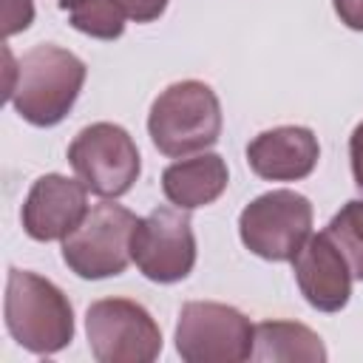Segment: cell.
Listing matches in <instances>:
<instances>
[{
    "mask_svg": "<svg viewBox=\"0 0 363 363\" xmlns=\"http://www.w3.org/2000/svg\"><path fill=\"white\" fill-rule=\"evenodd\" d=\"M85 74L88 68L77 54L54 43H40L20 57L17 82L9 102L26 122L51 128L74 108L85 85Z\"/></svg>",
    "mask_w": 363,
    "mask_h": 363,
    "instance_id": "obj_1",
    "label": "cell"
},
{
    "mask_svg": "<svg viewBox=\"0 0 363 363\" xmlns=\"http://www.w3.org/2000/svg\"><path fill=\"white\" fill-rule=\"evenodd\" d=\"M3 312L9 335L34 354H54L74 340V309L65 292L37 272L9 269Z\"/></svg>",
    "mask_w": 363,
    "mask_h": 363,
    "instance_id": "obj_2",
    "label": "cell"
},
{
    "mask_svg": "<svg viewBox=\"0 0 363 363\" xmlns=\"http://www.w3.org/2000/svg\"><path fill=\"white\" fill-rule=\"evenodd\" d=\"M147 133L164 156L207 150L221 136V102L216 91L199 79L167 85L150 105Z\"/></svg>",
    "mask_w": 363,
    "mask_h": 363,
    "instance_id": "obj_3",
    "label": "cell"
},
{
    "mask_svg": "<svg viewBox=\"0 0 363 363\" xmlns=\"http://www.w3.org/2000/svg\"><path fill=\"white\" fill-rule=\"evenodd\" d=\"M255 326L244 312L216 301H187L176 323V352L187 363H244L252 357Z\"/></svg>",
    "mask_w": 363,
    "mask_h": 363,
    "instance_id": "obj_4",
    "label": "cell"
},
{
    "mask_svg": "<svg viewBox=\"0 0 363 363\" xmlns=\"http://www.w3.org/2000/svg\"><path fill=\"white\" fill-rule=\"evenodd\" d=\"M139 218L113 201H99L88 210L82 224L62 238V261L85 281L122 275L130 258V235Z\"/></svg>",
    "mask_w": 363,
    "mask_h": 363,
    "instance_id": "obj_5",
    "label": "cell"
},
{
    "mask_svg": "<svg viewBox=\"0 0 363 363\" xmlns=\"http://www.w3.org/2000/svg\"><path fill=\"white\" fill-rule=\"evenodd\" d=\"M244 247L267 261H292L312 235V204L295 190H269L238 216Z\"/></svg>",
    "mask_w": 363,
    "mask_h": 363,
    "instance_id": "obj_6",
    "label": "cell"
},
{
    "mask_svg": "<svg viewBox=\"0 0 363 363\" xmlns=\"http://www.w3.org/2000/svg\"><path fill=\"white\" fill-rule=\"evenodd\" d=\"M85 332L99 363H150L162 352V329L153 315L128 298L94 301L85 312Z\"/></svg>",
    "mask_w": 363,
    "mask_h": 363,
    "instance_id": "obj_7",
    "label": "cell"
},
{
    "mask_svg": "<svg viewBox=\"0 0 363 363\" xmlns=\"http://www.w3.org/2000/svg\"><path fill=\"white\" fill-rule=\"evenodd\" d=\"M68 162L79 182L102 199L125 196L142 170L136 142L113 122H94L82 128L68 145Z\"/></svg>",
    "mask_w": 363,
    "mask_h": 363,
    "instance_id": "obj_8",
    "label": "cell"
},
{
    "mask_svg": "<svg viewBox=\"0 0 363 363\" xmlns=\"http://www.w3.org/2000/svg\"><path fill=\"white\" fill-rule=\"evenodd\" d=\"M130 258L139 272L156 284H176L190 275L196 264V235L187 210L156 207L130 235Z\"/></svg>",
    "mask_w": 363,
    "mask_h": 363,
    "instance_id": "obj_9",
    "label": "cell"
},
{
    "mask_svg": "<svg viewBox=\"0 0 363 363\" xmlns=\"http://www.w3.org/2000/svg\"><path fill=\"white\" fill-rule=\"evenodd\" d=\"M88 216V187L77 179L45 173L40 176L23 204V230L34 241L68 238Z\"/></svg>",
    "mask_w": 363,
    "mask_h": 363,
    "instance_id": "obj_10",
    "label": "cell"
},
{
    "mask_svg": "<svg viewBox=\"0 0 363 363\" xmlns=\"http://www.w3.org/2000/svg\"><path fill=\"white\" fill-rule=\"evenodd\" d=\"M295 281L301 295L318 312H337L349 303L352 295V269L343 252L326 233L309 235L301 252L292 258Z\"/></svg>",
    "mask_w": 363,
    "mask_h": 363,
    "instance_id": "obj_11",
    "label": "cell"
},
{
    "mask_svg": "<svg viewBox=\"0 0 363 363\" xmlns=\"http://www.w3.org/2000/svg\"><path fill=\"white\" fill-rule=\"evenodd\" d=\"M320 159L318 136L303 125H281L258 133L247 145V162L267 182L306 179Z\"/></svg>",
    "mask_w": 363,
    "mask_h": 363,
    "instance_id": "obj_12",
    "label": "cell"
},
{
    "mask_svg": "<svg viewBox=\"0 0 363 363\" xmlns=\"http://www.w3.org/2000/svg\"><path fill=\"white\" fill-rule=\"evenodd\" d=\"M227 162L218 153H199L193 159L173 162L162 173V190L167 201L182 210L213 204L227 190Z\"/></svg>",
    "mask_w": 363,
    "mask_h": 363,
    "instance_id": "obj_13",
    "label": "cell"
},
{
    "mask_svg": "<svg viewBox=\"0 0 363 363\" xmlns=\"http://www.w3.org/2000/svg\"><path fill=\"white\" fill-rule=\"evenodd\" d=\"M255 360H281V363H323L326 349L318 332L292 320H261L255 326Z\"/></svg>",
    "mask_w": 363,
    "mask_h": 363,
    "instance_id": "obj_14",
    "label": "cell"
},
{
    "mask_svg": "<svg viewBox=\"0 0 363 363\" xmlns=\"http://www.w3.org/2000/svg\"><path fill=\"white\" fill-rule=\"evenodd\" d=\"M60 9L68 14V23L96 40H116L125 31V6L122 0H60Z\"/></svg>",
    "mask_w": 363,
    "mask_h": 363,
    "instance_id": "obj_15",
    "label": "cell"
},
{
    "mask_svg": "<svg viewBox=\"0 0 363 363\" xmlns=\"http://www.w3.org/2000/svg\"><path fill=\"white\" fill-rule=\"evenodd\" d=\"M323 233L343 252V258H346V264L352 269V278L363 281V199L346 201L332 216V221L326 224Z\"/></svg>",
    "mask_w": 363,
    "mask_h": 363,
    "instance_id": "obj_16",
    "label": "cell"
},
{
    "mask_svg": "<svg viewBox=\"0 0 363 363\" xmlns=\"http://www.w3.org/2000/svg\"><path fill=\"white\" fill-rule=\"evenodd\" d=\"M34 20V3L31 0H3V37L20 34Z\"/></svg>",
    "mask_w": 363,
    "mask_h": 363,
    "instance_id": "obj_17",
    "label": "cell"
},
{
    "mask_svg": "<svg viewBox=\"0 0 363 363\" xmlns=\"http://www.w3.org/2000/svg\"><path fill=\"white\" fill-rule=\"evenodd\" d=\"M125 6V14L136 23H150V20H159L167 9V0H122Z\"/></svg>",
    "mask_w": 363,
    "mask_h": 363,
    "instance_id": "obj_18",
    "label": "cell"
},
{
    "mask_svg": "<svg viewBox=\"0 0 363 363\" xmlns=\"http://www.w3.org/2000/svg\"><path fill=\"white\" fill-rule=\"evenodd\" d=\"M335 14L352 31H363V0H332Z\"/></svg>",
    "mask_w": 363,
    "mask_h": 363,
    "instance_id": "obj_19",
    "label": "cell"
},
{
    "mask_svg": "<svg viewBox=\"0 0 363 363\" xmlns=\"http://www.w3.org/2000/svg\"><path fill=\"white\" fill-rule=\"evenodd\" d=\"M349 159H352L354 182H357V187H363V122L352 130V139H349Z\"/></svg>",
    "mask_w": 363,
    "mask_h": 363,
    "instance_id": "obj_20",
    "label": "cell"
}]
</instances>
